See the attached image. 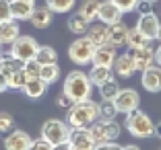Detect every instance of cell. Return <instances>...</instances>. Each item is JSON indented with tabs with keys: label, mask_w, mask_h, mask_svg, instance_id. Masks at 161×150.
Returning <instances> with one entry per match:
<instances>
[{
	"label": "cell",
	"mask_w": 161,
	"mask_h": 150,
	"mask_svg": "<svg viewBox=\"0 0 161 150\" xmlns=\"http://www.w3.org/2000/svg\"><path fill=\"white\" fill-rule=\"evenodd\" d=\"M62 91H64L75 103H80V101H85V99H91L93 82H91L89 74H85L83 70H72V72H68L66 78H64Z\"/></svg>",
	"instance_id": "cell-1"
},
{
	"label": "cell",
	"mask_w": 161,
	"mask_h": 150,
	"mask_svg": "<svg viewBox=\"0 0 161 150\" xmlns=\"http://www.w3.org/2000/svg\"><path fill=\"white\" fill-rule=\"evenodd\" d=\"M97 117H99V103L93 99H85L68 109L66 122L70 123V127H89Z\"/></svg>",
	"instance_id": "cell-2"
},
{
	"label": "cell",
	"mask_w": 161,
	"mask_h": 150,
	"mask_svg": "<svg viewBox=\"0 0 161 150\" xmlns=\"http://www.w3.org/2000/svg\"><path fill=\"white\" fill-rule=\"evenodd\" d=\"M124 127L128 130V134H130V136L142 140V138H151L153 136L155 123H153V119L149 117L145 111L134 109L132 113H128V115H126V119H124Z\"/></svg>",
	"instance_id": "cell-3"
},
{
	"label": "cell",
	"mask_w": 161,
	"mask_h": 150,
	"mask_svg": "<svg viewBox=\"0 0 161 150\" xmlns=\"http://www.w3.org/2000/svg\"><path fill=\"white\" fill-rule=\"evenodd\" d=\"M70 136V123L64 122V119H46L42 123V130H39V138L47 140L50 144H62V142H68Z\"/></svg>",
	"instance_id": "cell-4"
},
{
	"label": "cell",
	"mask_w": 161,
	"mask_h": 150,
	"mask_svg": "<svg viewBox=\"0 0 161 150\" xmlns=\"http://www.w3.org/2000/svg\"><path fill=\"white\" fill-rule=\"evenodd\" d=\"M95 43L91 41L87 35H80V37H76L75 41L70 43V47H68V58H70L72 64L76 66H89L91 62H93V56H95Z\"/></svg>",
	"instance_id": "cell-5"
},
{
	"label": "cell",
	"mask_w": 161,
	"mask_h": 150,
	"mask_svg": "<svg viewBox=\"0 0 161 150\" xmlns=\"http://www.w3.org/2000/svg\"><path fill=\"white\" fill-rule=\"evenodd\" d=\"M89 132L93 136L95 144H101V142H116L122 134V126H120L116 119H95L89 126Z\"/></svg>",
	"instance_id": "cell-6"
},
{
	"label": "cell",
	"mask_w": 161,
	"mask_h": 150,
	"mask_svg": "<svg viewBox=\"0 0 161 150\" xmlns=\"http://www.w3.org/2000/svg\"><path fill=\"white\" fill-rule=\"evenodd\" d=\"M8 47H10L8 54L14 60L27 62V60H31V58H35V52H37L39 43L35 41V37H31V35H19Z\"/></svg>",
	"instance_id": "cell-7"
},
{
	"label": "cell",
	"mask_w": 161,
	"mask_h": 150,
	"mask_svg": "<svg viewBox=\"0 0 161 150\" xmlns=\"http://www.w3.org/2000/svg\"><path fill=\"white\" fill-rule=\"evenodd\" d=\"M114 105H116V109H118V113L128 115V113H132L134 109H138V105H141V95L134 89H120L118 95H116V99H114Z\"/></svg>",
	"instance_id": "cell-8"
},
{
	"label": "cell",
	"mask_w": 161,
	"mask_h": 150,
	"mask_svg": "<svg viewBox=\"0 0 161 150\" xmlns=\"http://www.w3.org/2000/svg\"><path fill=\"white\" fill-rule=\"evenodd\" d=\"M68 146H70V150H93L95 140L91 136L89 127H70Z\"/></svg>",
	"instance_id": "cell-9"
},
{
	"label": "cell",
	"mask_w": 161,
	"mask_h": 150,
	"mask_svg": "<svg viewBox=\"0 0 161 150\" xmlns=\"http://www.w3.org/2000/svg\"><path fill=\"white\" fill-rule=\"evenodd\" d=\"M159 27H161V17L155 13H147V14H141L136 21V29L145 35V37H149L153 41V39H157V33H159Z\"/></svg>",
	"instance_id": "cell-10"
},
{
	"label": "cell",
	"mask_w": 161,
	"mask_h": 150,
	"mask_svg": "<svg viewBox=\"0 0 161 150\" xmlns=\"http://www.w3.org/2000/svg\"><path fill=\"white\" fill-rule=\"evenodd\" d=\"M141 86L147 93H161V66L153 64L141 72Z\"/></svg>",
	"instance_id": "cell-11"
},
{
	"label": "cell",
	"mask_w": 161,
	"mask_h": 150,
	"mask_svg": "<svg viewBox=\"0 0 161 150\" xmlns=\"http://www.w3.org/2000/svg\"><path fill=\"white\" fill-rule=\"evenodd\" d=\"M31 142L33 140L25 130H13L4 138V150H29Z\"/></svg>",
	"instance_id": "cell-12"
},
{
	"label": "cell",
	"mask_w": 161,
	"mask_h": 150,
	"mask_svg": "<svg viewBox=\"0 0 161 150\" xmlns=\"http://www.w3.org/2000/svg\"><path fill=\"white\" fill-rule=\"evenodd\" d=\"M122 10L114 4V0H101L99 2V13H97V19L105 25H114L122 21Z\"/></svg>",
	"instance_id": "cell-13"
},
{
	"label": "cell",
	"mask_w": 161,
	"mask_h": 150,
	"mask_svg": "<svg viewBox=\"0 0 161 150\" xmlns=\"http://www.w3.org/2000/svg\"><path fill=\"white\" fill-rule=\"evenodd\" d=\"M116 58H118V47H114L112 43H105V45H99L95 49L91 66H108V68H112Z\"/></svg>",
	"instance_id": "cell-14"
},
{
	"label": "cell",
	"mask_w": 161,
	"mask_h": 150,
	"mask_svg": "<svg viewBox=\"0 0 161 150\" xmlns=\"http://www.w3.org/2000/svg\"><path fill=\"white\" fill-rule=\"evenodd\" d=\"M130 56L134 60V66H136V72L147 70L149 66L155 64V49L151 45L141 47V49H130Z\"/></svg>",
	"instance_id": "cell-15"
},
{
	"label": "cell",
	"mask_w": 161,
	"mask_h": 150,
	"mask_svg": "<svg viewBox=\"0 0 161 150\" xmlns=\"http://www.w3.org/2000/svg\"><path fill=\"white\" fill-rule=\"evenodd\" d=\"M112 68H114V72L120 78H130V76H134V72H136V66H134V60H132V56H130V52L118 54V58H116Z\"/></svg>",
	"instance_id": "cell-16"
},
{
	"label": "cell",
	"mask_w": 161,
	"mask_h": 150,
	"mask_svg": "<svg viewBox=\"0 0 161 150\" xmlns=\"http://www.w3.org/2000/svg\"><path fill=\"white\" fill-rule=\"evenodd\" d=\"M54 21V13L47 6H35L31 17H29V23L33 25L35 29H47Z\"/></svg>",
	"instance_id": "cell-17"
},
{
	"label": "cell",
	"mask_w": 161,
	"mask_h": 150,
	"mask_svg": "<svg viewBox=\"0 0 161 150\" xmlns=\"http://www.w3.org/2000/svg\"><path fill=\"white\" fill-rule=\"evenodd\" d=\"M87 37L95 43V47L99 45H105L109 43V27L105 23H95V25H89V31H87Z\"/></svg>",
	"instance_id": "cell-18"
},
{
	"label": "cell",
	"mask_w": 161,
	"mask_h": 150,
	"mask_svg": "<svg viewBox=\"0 0 161 150\" xmlns=\"http://www.w3.org/2000/svg\"><path fill=\"white\" fill-rule=\"evenodd\" d=\"M46 91H47V85L39 76L37 78H27V82H25V86H23V95L27 99H31V101L42 99L43 95H46Z\"/></svg>",
	"instance_id": "cell-19"
},
{
	"label": "cell",
	"mask_w": 161,
	"mask_h": 150,
	"mask_svg": "<svg viewBox=\"0 0 161 150\" xmlns=\"http://www.w3.org/2000/svg\"><path fill=\"white\" fill-rule=\"evenodd\" d=\"M19 35H21V27L14 19L0 23V43H2V45H10Z\"/></svg>",
	"instance_id": "cell-20"
},
{
	"label": "cell",
	"mask_w": 161,
	"mask_h": 150,
	"mask_svg": "<svg viewBox=\"0 0 161 150\" xmlns=\"http://www.w3.org/2000/svg\"><path fill=\"white\" fill-rule=\"evenodd\" d=\"M33 8H35V2H27V0H10V13H13L14 21H29Z\"/></svg>",
	"instance_id": "cell-21"
},
{
	"label": "cell",
	"mask_w": 161,
	"mask_h": 150,
	"mask_svg": "<svg viewBox=\"0 0 161 150\" xmlns=\"http://www.w3.org/2000/svg\"><path fill=\"white\" fill-rule=\"evenodd\" d=\"M109 27V43L114 47H122L126 45V39H128V27L120 21V23L114 25H108Z\"/></svg>",
	"instance_id": "cell-22"
},
{
	"label": "cell",
	"mask_w": 161,
	"mask_h": 150,
	"mask_svg": "<svg viewBox=\"0 0 161 150\" xmlns=\"http://www.w3.org/2000/svg\"><path fill=\"white\" fill-rule=\"evenodd\" d=\"M99 2L101 0H83L76 8V14H80L87 23H93L97 19V13H99Z\"/></svg>",
	"instance_id": "cell-23"
},
{
	"label": "cell",
	"mask_w": 161,
	"mask_h": 150,
	"mask_svg": "<svg viewBox=\"0 0 161 150\" xmlns=\"http://www.w3.org/2000/svg\"><path fill=\"white\" fill-rule=\"evenodd\" d=\"M60 74H62V70H60V66H58V62L56 64H46V66H42V70H39V78H42L47 86L58 82V80H60Z\"/></svg>",
	"instance_id": "cell-24"
},
{
	"label": "cell",
	"mask_w": 161,
	"mask_h": 150,
	"mask_svg": "<svg viewBox=\"0 0 161 150\" xmlns=\"http://www.w3.org/2000/svg\"><path fill=\"white\" fill-rule=\"evenodd\" d=\"M126 45L130 47V49H141V47H147L151 45V39L145 37L141 31H138L136 27L134 29H128V39H126Z\"/></svg>",
	"instance_id": "cell-25"
},
{
	"label": "cell",
	"mask_w": 161,
	"mask_h": 150,
	"mask_svg": "<svg viewBox=\"0 0 161 150\" xmlns=\"http://www.w3.org/2000/svg\"><path fill=\"white\" fill-rule=\"evenodd\" d=\"M89 78L93 82V86H101L105 80L112 78V68H108V66H91Z\"/></svg>",
	"instance_id": "cell-26"
},
{
	"label": "cell",
	"mask_w": 161,
	"mask_h": 150,
	"mask_svg": "<svg viewBox=\"0 0 161 150\" xmlns=\"http://www.w3.org/2000/svg\"><path fill=\"white\" fill-rule=\"evenodd\" d=\"M66 25H68V31L72 33V35H76V37H80V35H87V31H89V25L91 23H87L80 14H72L70 19L66 21Z\"/></svg>",
	"instance_id": "cell-27"
},
{
	"label": "cell",
	"mask_w": 161,
	"mask_h": 150,
	"mask_svg": "<svg viewBox=\"0 0 161 150\" xmlns=\"http://www.w3.org/2000/svg\"><path fill=\"white\" fill-rule=\"evenodd\" d=\"M21 66H23V62H19V60H14L10 54H2L0 56V72L8 78L10 74H14L17 70H21Z\"/></svg>",
	"instance_id": "cell-28"
},
{
	"label": "cell",
	"mask_w": 161,
	"mask_h": 150,
	"mask_svg": "<svg viewBox=\"0 0 161 150\" xmlns=\"http://www.w3.org/2000/svg\"><path fill=\"white\" fill-rule=\"evenodd\" d=\"M35 60H37L42 66L56 64L58 62V54H56V49H54L52 45H39L37 52H35Z\"/></svg>",
	"instance_id": "cell-29"
},
{
	"label": "cell",
	"mask_w": 161,
	"mask_h": 150,
	"mask_svg": "<svg viewBox=\"0 0 161 150\" xmlns=\"http://www.w3.org/2000/svg\"><path fill=\"white\" fill-rule=\"evenodd\" d=\"M118 91H120L118 80L112 76L109 80H105L103 85L99 86V97H101V101H114L116 95H118Z\"/></svg>",
	"instance_id": "cell-30"
},
{
	"label": "cell",
	"mask_w": 161,
	"mask_h": 150,
	"mask_svg": "<svg viewBox=\"0 0 161 150\" xmlns=\"http://www.w3.org/2000/svg\"><path fill=\"white\" fill-rule=\"evenodd\" d=\"M46 6L54 14H64V13H70L76 6V0H46Z\"/></svg>",
	"instance_id": "cell-31"
},
{
	"label": "cell",
	"mask_w": 161,
	"mask_h": 150,
	"mask_svg": "<svg viewBox=\"0 0 161 150\" xmlns=\"http://www.w3.org/2000/svg\"><path fill=\"white\" fill-rule=\"evenodd\" d=\"M6 80H8V89H13V91H23L25 82H27V76H25V72H23V66H21V70H17L14 74H10Z\"/></svg>",
	"instance_id": "cell-32"
},
{
	"label": "cell",
	"mask_w": 161,
	"mask_h": 150,
	"mask_svg": "<svg viewBox=\"0 0 161 150\" xmlns=\"http://www.w3.org/2000/svg\"><path fill=\"white\" fill-rule=\"evenodd\" d=\"M118 117V109L114 101H101L99 103V119H116Z\"/></svg>",
	"instance_id": "cell-33"
},
{
	"label": "cell",
	"mask_w": 161,
	"mask_h": 150,
	"mask_svg": "<svg viewBox=\"0 0 161 150\" xmlns=\"http://www.w3.org/2000/svg\"><path fill=\"white\" fill-rule=\"evenodd\" d=\"M39 70H42V64H39L35 58L23 62V72H25V76H27V78H37V76H39Z\"/></svg>",
	"instance_id": "cell-34"
},
{
	"label": "cell",
	"mask_w": 161,
	"mask_h": 150,
	"mask_svg": "<svg viewBox=\"0 0 161 150\" xmlns=\"http://www.w3.org/2000/svg\"><path fill=\"white\" fill-rule=\"evenodd\" d=\"M14 127V117L8 111H0V134H8Z\"/></svg>",
	"instance_id": "cell-35"
},
{
	"label": "cell",
	"mask_w": 161,
	"mask_h": 150,
	"mask_svg": "<svg viewBox=\"0 0 161 150\" xmlns=\"http://www.w3.org/2000/svg\"><path fill=\"white\" fill-rule=\"evenodd\" d=\"M138 2H141V0H114V4L118 6L122 13H132V10H136Z\"/></svg>",
	"instance_id": "cell-36"
},
{
	"label": "cell",
	"mask_w": 161,
	"mask_h": 150,
	"mask_svg": "<svg viewBox=\"0 0 161 150\" xmlns=\"http://www.w3.org/2000/svg\"><path fill=\"white\" fill-rule=\"evenodd\" d=\"M13 19V13H10V0H0V23Z\"/></svg>",
	"instance_id": "cell-37"
},
{
	"label": "cell",
	"mask_w": 161,
	"mask_h": 150,
	"mask_svg": "<svg viewBox=\"0 0 161 150\" xmlns=\"http://www.w3.org/2000/svg\"><path fill=\"white\" fill-rule=\"evenodd\" d=\"M56 105H58V107H62V109H66V111H68V109H70L72 105H75V101H72V99L68 97V95L64 93V91H62V93H60V95L56 97Z\"/></svg>",
	"instance_id": "cell-38"
},
{
	"label": "cell",
	"mask_w": 161,
	"mask_h": 150,
	"mask_svg": "<svg viewBox=\"0 0 161 150\" xmlns=\"http://www.w3.org/2000/svg\"><path fill=\"white\" fill-rule=\"evenodd\" d=\"M54 144H50L47 140H43V138H37V140L31 142V146H29V150H52Z\"/></svg>",
	"instance_id": "cell-39"
},
{
	"label": "cell",
	"mask_w": 161,
	"mask_h": 150,
	"mask_svg": "<svg viewBox=\"0 0 161 150\" xmlns=\"http://www.w3.org/2000/svg\"><path fill=\"white\" fill-rule=\"evenodd\" d=\"M122 146L118 142H101V144H95L93 150H120Z\"/></svg>",
	"instance_id": "cell-40"
},
{
	"label": "cell",
	"mask_w": 161,
	"mask_h": 150,
	"mask_svg": "<svg viewBox=\"0 0 161 150\" xmlns=\"http://www.w3.org/2000/svg\"><path fill=\"white\" fill-rule=\"evenodd\" d=\"M136 10H138V14L153 13V4H151V2H147V0H141V2L136 4Z\"/></svg>",
	"instance_id": "cell-41"
},
{
	"label": "cell",
	"mask_w": 161,
	"mask_h": 150,
	"mask_svg": "<svg viewBox=\"0 0 161 150\" xmlns=\"http://www.w3.org/2000/svg\"><path fill=\"white\" fill-rule=\"evenodd\" d=\"M6 91H8V80H6V76L0 72V95L6 93Z\"/></svg>",
	"instance_id": "cell-42"
},
{
	"label": "cell",
	"mask_w": 161,
	"mask_h": 150,
	"mask_svg": "<svg viewBox=\"0 0 161 150\" xmlns=\"http://www.w3.org/2000/svg\"><path fill=\"white\" fill-rule=\"evenodd\" d=\"M52 150H70V146H68V142H62V144H54Z\"/></svg>",
	"instance_id": "cell-43"
},
{
	"label": "cell",
	"mask_w": 161,
	"mask_h": 150,
	"mask_svg": "<svg viewBox=\"0 0 161 150\" xmlns=\"http://www.w3.org/2000/svg\"><path fill=\"white\" fill-rule=\"evenodd\" d=\"M155 64L161 66V43H159V47L155 49Z\"/></svg>",
	"instance_id": "cell-44"
},
{
	"label": "cell",
	"mask_w": 161,
	"mask_h": 150,
	"mask_svg": "<svg viewBox=\"0 0 161 150\" xmlns=\"http://www.w3.org/2000/svg\"><path fill=\"white\" fill-rule=\"evenodd\" d=\"M153 136H157L161 140V122H157L155 123V130H153Z\"/></svg>",
	"instance_id": "cell-45"
},
{
	"label": "cell",
	"mask_w": 161,
	"mask_h": 150,
	"mask_svg": "<svg viewBox=\"0 0 161 150\" xmlns=\"http://www.w3.org/2000/svg\"><path fill=\"white\" fill-rule=\"evenodd\" d=\"M120 150H142L141 146H136V144H126V146H122Z\"/></svg>",
	"instance_id": "cell-46"
},
{
	"label": "cell",
	"mask_w": 161,
	"mask_h": 150,
	"mask_svg": "<svg viewBox=\"0 0 161 150\" xmlns=\"http://www.w3.org/2000/svg\"><path fill=\"white\" fill-rule=\"evenodd\" d=\"M157 39H159V43H161V27H159V33H157Z\"/></svg>",
	"instance_id": "cell-47"
},
{
	"label": "cell",
	"mask_w": 161,
	"mask_h": 150,
	"mask_svg": "<svg viewBox=\"0 0 161 150\" xmlns=\"http://www.w3.org/2000/svg\"><path fill=\"white\" fill-rule=\"evenodd\" d=\"M147 2H151V4H155V2H159V0H147Z\"/></svg>",
	"instance_id": "cell-48"
},
{
	"label": "cell",
	"mask_w": 161,
	"mask_h": 150,
	"mask_svg": "<svg viewBox=\"0 0 161 150\" xmlns=\"http://www.w3.org/2000/svg\"><path fill=\"white\" fill-rule=\"evenodd\" d=\"M0 56H2V43H0Z\"/></svg>",
	"instance_id": "cell-49"
},
{
	"label": "cell",
	"mask_w": 161,
	"mask_h": 150,
	"mask_svg": "<svg viewBox=\"0 0 161 150\" xmlns=\"http://www.w3.org/2000/svg\"><path fill=\"white\" fill-rule=\"evenodd\" d=\"M27 2H35V0H27Z\"/></svg>",
	"instance_id": "cell-50"
}]
</instances>
